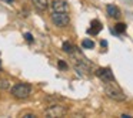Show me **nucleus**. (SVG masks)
Listing matches in <instances>:
<instances>
[{
	"label": "nucleus",
	"instance_id": "f257e3e1",
	"mask_svg": "<svg viewBox=\"0 0 133 118\" xmlns=\"http://www.w3.org/2000/svg\"><path fill=\"white\" fill-rule=\"evenodd\" d=\"M104 94L115 101H124L126 100V94L116 84V81H107V83H104Z\"/></svg>",
	"mask_w": 133,
	"mask_h": 118
},
{
	"label": "nucleus",
	"instance_id": "f03ea898",
	"mask_svg": "<svg viewBox=\"0 0 133 118\" xmlns=\"http://www.w3.org/2000/svg\"><path fill=\"white\" fill-rule=\"evenodd\" d=\"M10 92H12V95L15 98H17V100H26V98L32 94V87L26 83H17L12 87Z\"/></svg>",
	"mask_w": 133,
	"mask_h": 118
},
{
	"label": "nucleus",
	"instance_id": "7ed1b4c3",
	"mask_svg": "<svg viewBox=\"0 0 133 118\" xmlns=\"http://www.w3.org/2000/svg\"><path fill=\"white\" fill-rule=\"evenodd\" d=\"M73 66H75V70L79 74H89V73L92 71L90 63L84 57H82L80 54H76L75 57H73Z\"/></svg>",
	"mask_w": 133,
	"mask_h": 118
},
{
	"label": "nucleus",
	"instance_id": "20e7f679",
	"mask_svg": "<svg viewBox=\"0 0 133 118\" xmlns=\"http://www.w3.org/2000/svg\"><path fill=\"white\" fill-rule=\"evenodd\" d=\"M50 20L57 27H67L70 23V16L67 12H53L50 16Z\"/></svg>",
	"mask_w": 133,
	"mask_h": 118
},
{
	"label": "nucleus",
	"instance_id": "39448f33",
	"mask_svg": "<svg viewBox=\"0 0 133 118\" xmlns=\"http://www.w3.org/2000/svg\"><path fill=\"white\" fill-rule=\"evenodd\" d=\"M67 112V108L63 105H57V104H53V105H50L49 108L46 109V112L44 114L47 115V117L50 118H55V117H64Z\"/></svg>",
	"mask_w": 133,
	"mask_h": 118
},
{
	"label": "nucleus",
	"instance_id": "423d86ee",
	"mask_svg": "<svg viewBox=\"0 0 133 118\" xmlns=\"http://www.w3.org/2000/svg\"><path fill=\"white\" fill-rule=\"evenodd\" d=\"M96 74H97V77L100 78L103 83H107V81H115V75H113L112 70L110 68H99L97 71H96Z\"/></svg>",
	"mask_w": 133,
	"mask_h": 118
},
{
	"label": "nucleus",
	"instance_id": "0eeeda50",
	"mask_svg": "<svg viewBox=\"0 0 133 118\" xmlns=\"http://www.w3.org/2000/svg\"><path fill=\"white\" fill-rule=\"evenodd\" d=\"M50 6H52L53 12H67L69 13V4H67L66 0H53Z\"/></svg>",
	"mask_w": 133,
	"mask_h": 118
},
{
	"label": "nucleus",
	"instance_id": "6e6552de",
	"mask_svg": "<svg viewBox=\"0 0 133 118\" xmlns=\"http://www.w3.org/2000/svg\"><path fill=\"white\" fill-rule=\"evenodd\" d=\"M33 6H35V9H37L39 12H44V10H47V7H49V0H32Z\"/></svg>",
	"mask_w": 133,
	"mask_h": 118
},
{
	"label": "nucleus",
	"instance_id": "1a4fd4ad",
	"mask_svg": "<svg viewBox=\"0 0 133 118\" xmlns=\"http://www.w3.org/2000/svg\"><path fill=\"white\" fill-rule=\"evenodd\" d=\"M106 10H107L109 17H112V19H119L120 17V10H119L116 6H113V4H109Z\"/></svg>",
	"mask_w": 133,
	"mask_h": 118
},
{
	"label": "nucleus",
	"instance_id": "9d476101",
	"mask_svg": "<svg viewBox=\"0 0 133 118\" xmlns=\"http://www.w3.org/2000/svg\"><path fill=\"white\" fill-rule=\"evenodd\" d=\"M100 30H102L100 21H99V20H93V21H92V27L87 30V33H89V34H97Z\"/></svg>",
	"mask_w": 133,
	"mask_h": 118
},
{
	"label": "nucleus",
	"instance_id": "9b49d317",
	"mask_svg": "<svg viewBox=\"0 0 133 118\" xmlns=\"http://www.w3.org/2000/svg\"><path fill=\"white\" fill-rule=\"evenodd\" d=\"M62 49H63L64 53H69V54H73V53H75V46H73L70 41H64Z\"/></svg>",
	"mask_w": 133,
	"mask_h": 118
},
{
	"label": "nucleus",
	"instance_id": "f8f14e48",
	"mask_svg": "<svg viewBox=\"0 0 133 118\" xmlns=\"http://www.w3.org/2000/svg\"><path fill=\"white\" fill-rule=\"evenodd\" d=\"M82 47H83V49H93V47H95V41L86 38V40L82 41Z\"/></svg>",
	"mask_w": 133,
	"mask_h": 118
},
{
	"label": "nucleus",
	"instance_id": "ddd939ff",
	"mask_svg": "<svg viewBox=\"0 0 133 118\" xmlns=\"http://www.w3.org/2000/svg\"><path fill=\"white\" fill-rule=\"evenodd\" d=\"M115 30H116L117 33H124V30H126V26H124L123 23H117V24L115 26Z\"/></svg>",
	"mask_w": 133,
	"mask_h": 118
},
{
	"label": "nucleus",
	"instance_id": "4468645a",
	"mask_svg": "<svg viewBox=\"0 0 133 118\" xmlns=\"http://www.w3.org/2000/svg\"><path fill=\"white\" fill-rule=\"evenodd\" d=\"M9 88V81L7 80H0V90H6Z\"/></svg>",
	"mask_w": 133,
	"mask_h": 118
},
{
	"label": "nucleus",
	"instance_id": "2eb2a0df",
	"mask_svg": "<svg viewBox=\"0 0 133 118\" xmlns=\"http://www.w3.org/2000/svg\"><path fill=\"white\" fill-rule=\"evenodd\" d=\"M20 117H24V118H35L36 115L33 114V112H22Z\"/></svg>",
	"mask_w": 133,
	"mask_h": 118
},
{
	"label": "nucleus",
	"instance_id": "dca6fc26",
	"mask_svg": "<svg viewBox=\"0 0 133 118\" xmlns=\"http://www.w3.org/2000/svg\"><path fill=\"white\" fill-rule=\"evenodd\" d=\"M24 38H26L29 43H32V41H33V37H32V34H30V33H24Z\"/></svg>",
	"mask_w": 133,
	"mask_h": 118
},
{
	"label": "nucleus",
	"instance_id": "f3484780",
	"mask_svg": "<svg viewBox=\"0 0 133 118\" xmlns=\"http://www.w3.org/2000/svg\"><path fill=\"white\" fill-rule=\"evenodd\" d=\"M59 67H60V68H63V70H64V68H67V64L64 63V61H62V60H60V61H59Z\"/></svg>",
	"mask_w": 133,
	"mask_h": 118
},
{
	"label": "nucleus",
	"instance_id": "a211bd4d",
	"mask_svg": "<svg viewBox=\"0 0 133 118\" xmlns=\"http://www.w3.org/2000/svg\"><path fill=\"white\" fill-rule=\"evenodd\" d=\"M100 44H102V47H106V46H107V43H106V41H104V40H103V41H102V43H100Z\"/></svg>",
	"mask_w": 133,
	"mask_h": 118
},
{
	"label": "nucleus",
	"instance_id": "6ab92c4d",
	"mask_svg": "<svg viewBox=\"0 0 133 118\" xmlns=\"http://www.w3.org/2000/svg\"><path fill=\"white\" fill-rule=\"evenodd\" d=\"M7 3H13V2H15V0H6Z\"/></svg>",
	"mask_w": 133,
	"mask_h": 118
}]
</instances>
